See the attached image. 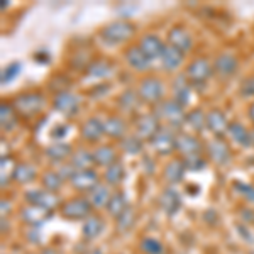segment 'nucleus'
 I'll return each instance as SVG.
<instances>
[{
  "mask_svg": "<svg viewBox=\"0 0 254 254\" xmlns=\"http://www.w3.org/2000/svg\"><path fill=\"white\" fill-rule=\"evenodd\" d=\"M159 205L165 210L166 215H175L176 212L182 207V198H180V193L175 190V188H166L165 191L159 196Z\"/></svg>",
  "mask_w": 254,
  "mask_h": 254,
  "instance_id": "obj_20",
  "label": "nucleus"
},
{
  "mask_svg": "<svg viewBox=\"0 0 254 254\" xmlns=\"http://www.w3.org/2000/svg\"><path fill=\"white\" fill-rule=\"evenodd\" d=\"M81 232H83L85 239H88V241L97 239V237L104 232V220L97 215H90L88 219L83 222V229H81Z\"/></svg>",
  "mask_w": 254,
  "mask_h": 254,
  "instance_id": "obj_27",
  "label": "nucleus"
},
{
  "mask_svg": "<svg viewBox=\"0 0 254 254\" xmlns=\"http://www.w3.org/2000/svg\"><path fill=\"white\" fill-rule=\"evenodd\" d=\"M92 165H95V161H93V153H88V151H85V149L76 151V153L71 156V161H69V166H71L75 171L90 170Z\"/></svg>",
  "mask_w": 254,
  "mask_h": 254,
  "instance_id": "obj_33",
  "label": "nucleus"
},
{
  "mask_svg": "<svg viewBox=\"0 0 254 254\" xmlns=\"http://www.w3.org/2000/svg\"><path fill=\"white\" fill-rule=\"evenodd\" d=\"M163 93H165V87H163L161 80L158 78H144L139 85V97L146 104H161L163 102Z\"/></svg>",
  "mask_w": 254,
  "mask_h": 254,
  "instance_id": "obj_6",
  "label": "nucleus"
},
{
  "mask_svg": "<svg viewBox=\"0 0 254 254\" xmlns=\"http://www.w3.org/2000/svg\"><path fill=\"white\" fill-rule=\"evenodd\" d=\"M93 161L98 166H110L116 163V149L112 146H100L93 151Z\"/></svg>",
  "mask_w": 254,
  "mask_h": 254,
  "instance_id": "obj_32",
  "label": "nucleus"
},
{
  "mask_svg": "<svg viewBox=\"0 0 254 254\" xmlns=\"http://www.w3.org/2000/svg\"><path fill=\"white\" fill-rule=\"evenodd\" d=\"M134 32H136V27L129 20H114L100 31V38L107 44H121L132 38Z\"/></svg>",
  "mask_w": 254,
  "mask_h": 254,
  "instance_id": "obj_1",
  "label": "nucleus"
},
{
  "mask_svg": "<svg viewBox=\"0 0 254 254\" xmlns=\"http://www.w3.org/2000/svg\"><path fill=\"white\" fill-rule=\"evenodd\" d=\"M20 71H22V64H20L19 61H14V63L7 64V66L3 68L2 75H0L2 85H9L10 81H14L20 75Z\"/></svg>",
  "mask_w": 254,
  "mask_h": 254,
  "instance_id": "obj_41",
  "label": "nucleus"
},
{
  "mask_svg": "<svg viewBox=\"0 0 254 254\" xmlns=\"http://www.w3.org/2000/svg\"><path fill=\"white\" fill-rule=\"evenodd\" d=\"M26 200L29 205L43 207L49 212H53L55 208L61 207L60 196L56 193H53V191H48V190H29L26 193Z\"/></svg>",
  "mask_w": 254,
  "mask_h": 254,
  "instance_id": "obj_8",
  "label": "nucleus"
},
{
  "mask_svg": "<svg viewBox=\"0 0 254 254\" xmlns=\"http://www.w3.org/2000/svg\"><path fill=\"white\" fill-rule=\"evenodd\" d=\"M68 132V126L66 124H58L55 129L51 130V137L53 139H63Z\"/></svg>",
  "mask_w": 254,
  "mask_h": 254,
  "instance_id": "obj_48",
  "label": "nucleus"
},
{
  "mask_svg": "<svg viewBox=\"0 0 254 254\" xmlns=\"http://www.w3.org/2000/svg\"><path fill=\"white\" fill-rule=\"evenodd\" d=\"M10 203L9 202H5V200H2V215H5V212H9V207Z\"/></svg>",
  "mask_w": 254,
  "mask_h": 254,
  "instance_id": "obj_49",
  "label": "nucleus"
},
{
  "mask_svg": "<svg viewBox=\"0 0 254 254\" xmlns=\"http://www.w3.org/2000/svg\"><path fill=\"white\" fill-rule=\"evenodd\" d=\"M183 109L185 107H182V105L175 100H163L156 107V117L166 121L168 127H171V129H178V127H182L185 124L187 114Z\"/></svg>",
  "mask_w": 254,
  "mask_h": 254,
  "instance_id": "obj_2",
  "label": "nucleus"
},
{
  "mask_svg": "<svg viewBox=\"0 0 254 254\" xmlns=\"http://www.w3.org/2000/svg\"><path fill=\"white\" fill-rule=\"evenodd\" d=\"M159 121L156 114H144L136 121V136L141 139H151L159 130Z\"/></svg>",
  "mask_w": 254,
  "mask_h": 254,
  "instance_id": "obj_11",
  "label": "nucleus"
},
{
  "mask_svg": "<svg viewBox=\"0 0 254 254\" xmlns=\"http://www.w3.org/2000/svg\"><path fill=\"white\" fill-rule=\"evenodd\" d=\"M121 149L124 151L126 154H130V156H136L142 151V139L137 137L136 134L132 136H124L121 139Z\"/></svg>",
  "mask_w": 254,
  "mask_h": 254,
  "instance_id": "obj_38",
  "label": "nucleus"
},
{
  "mask_svg": "<svg viewBox=\"0 0 254 254\" xmlns=\"http://www.w3.org/2000/svg\"><path fill=\"white\" fill-rule=\"evenodd\" d=\"M141 249L144 251L146 254H163V244L159 243L158 239L154 237H144L141 241Z\"/></svg>",
  "mask_w": 254,
  "mask_h": 254,
  "instance_id": "obj_43",
  "label": "nucleus"
},
{
  "mask_svg": "<svg viewBox=\"0 0 254 254\" xmlns=\"http://www.w3.org/2000/svg\"><path fill=\"white\" fill-rule=\"evenodd\" d=\"M51 214L53 212H49L46 208L38 207V205H27L26 208H22V212H20L24 222L32 225V227H39L41 224H44L46 220H49Z\"/></svg>",
  "mask_w": 254,
  "mask_h": 254,
  "instance_id": "obj_17",
  "label": "nucleus"
},
{
  "mask_svg": "<svg viewBox=\"0 0 254 254\" xmlns=\"http://www.w3.org/2000/svg\"><path fill=\"white\" fill-rule=\"evenodd\" d=\"M237 66H239V63H237V58L234 55H220L217 56L214 63V71L222 78H229L237 71Z\"/></svg>",
  "mask_w": 254,
  "mask_h": 254,
  "instance_id": "obj_19",
  "label": "nucleus"
},
{
  "mask_svg": "<svg viewBox=\"0 0 254 254\" xmlns=\"http://www.w3.org/2000/svg\"><path fill=\"white\" fill-rule=\"evenodd\" d=\"M44 105V98L41 93H34V92H29V93H22V95H17L12 102V107L15 109L17 116H22V117H34L38 116L41 112Z\"/></svg>",
  "mask_w": 254,
  "mask_h": 254,
  "instance_id": "obj_3",
  "label": "nucleus"
},
{
  "mask_svg": "<svg viewBox=\"0 0 254 254\" xmlns=\"http://www.w3.org/2000/svg\"><path fill=\"white\" fill-rule=\"evenodd\" d=\"M176 151L182 154L183 158H190V156H196L202 151V144L200 141L190 134H178L176 136Z\"/></svg>",
  "mask_w": 254,
  "mask_h": 254,
  "instance_id": "obj_13",
  "label": "nucleus"
},
{
  "mask_svg": "<svg viewBox=\"0 0 254 254\" xmlns=\"http://www.w3.org/2000/svg\"><path fill=\"white\" fill-rule=\"evenodd\" d=\"M0 122H2V129L10 132L17 127V112L9 104L0 105Z\"/></svg>",
  "mask_w": 254,
  "mask_h": 254,
  "instance_id": "obj_31",
  "label": "nucleus"
},
{
  "mask_svg": "<svg viewBox=\"0 0 254 254\" xmlns=\"http://www.w3.org/2000/svg\"><path fill=\"white\" fill-rule=\"evenodd\" d=\"M110 196H112V195H110V191H109L107 187L97 185L92 191H90V198L88 200H90V203H92V205L95 207V208H102V207L107 208Z\"/></svg>",
  "mask_w": 254,
  "mask_h": 254,
  "instance_id": "obj_34",
  "label": "nucleus"
},
{
  "mask_svg": "<svg viewBox=\"0 0 254 254\" xmlns=\"http://www.w3.org/2000/svg\"><path fill=\"white\" fill-rule=\"evenodd\" d=\"M2 166H0V173H2V187H5L7 183H9V180L12 178V175H14L15 171V166L14 165V159H12V156H2Z\"/></svg>",
  "mask_w": 254,
  "mask_h": 254,
  "instance_id": "obj_42",
  "label": "nucleus"
},
{
  "mask_svg": "<svg viewBox=\"0 0 254 254\" xmlns=\"http://www.w3.org/2000/svg\"><path fill=\"white\" fill-rule=\"evenodd\" d=\"M110 73H112V64L105 60L93 61L87 68V76H90V78H105Z\"/></svg>",
  "mask_w": 254,
  "mask_h": 254,
  "instance_id": "obj_36",
  "label": "nucleus"
},
{
  "mask_svg": "<svg viewBox=\"0 0 254 254\" xmlns=\"http://www.w3.org/2000/svg\"><path fill=\"white\" fill-rule=\"evenodd\" d=\"M249 117H251V121L254 122V104L251 105V109H249Z\"/></svg>",
  "mask_w": 254,
  "mask_h": 254,
  "instance_id": "obj_50",
  "label": "nucleus"
},
{
  "mask_svg": "<svg viewBox=\"0 0 254 254\" xmlns=\"http://www.w3.org/2000/svg\"><path fill=\"white\" fill-rule=\"evenodd\" d=\"M185 124L190 127L193 132H202V130L207 127V116L200 109L191 110V112L187 114Z\"/></svg>",
  "mask_w": 254,
  "mask_h": 254,
  "instance_id": "obj_35",
  "label": "nucleus"
},
{
  "mask_svg": "<svg viewBox=\"0 0 254 254\" xmlns=\"http://www.w3.org/2000/svg\"><path fill=\"white\" fill-rule=\"evenodd\" d=\"M149 142L158 154H161V156H168V154H171L173 151H176L175 129H171V127H168V126H161L158 132L149 139Z\"/></svg>",
  "mask_w": 254,
  "mask_h": 254,
  "instance_id": "obj_4",
  "label": "nucleus"
},
{
  "mask_svg": "<svg viewBox=\"0 0 254 254\" xmlns=\"http://www.w3.org/2000/svg\"><path fill=\"white\" fill-rule=\"evenodd\" d=\"M41 182H43L44 190L56 193V191L61 188V185H63V176L60 173H56V171H46V173L43 175V180H41Z\"/></svg>",
  "mask_w": 254,
  "mask_h": 254,
  "instance_id": "obj_40",
  "label": "nucleus"
},
{
  "mask_svg": "<svg viewBox=\"0 0 254 254\" xmlns=\"http://www.w3.org/2000/svg\"><path fill=\"white\" fill-rule=\"evenodd\" d=\"M104 130L109 137L112 139H122L126 132V122L119 116H109L104 121Z\"/></svg>",
  "mask_w": 254,
  "mask_h": 254,
  "instance_id": "obj_25",
  "label": "nucleus"
},
{
  "mask_svg": "<svg viewBox=\"0 0 254 254\" xmlns=\"http://www.w3.org/2000/svg\"><path fill=\"white\" fill-rule=\"evenodd\" d=\"M134 222H136V214H134V210L130 207L117 219V225L121 231H129V229L134 225Z\"/></svg>",
  "mask_w": 254,
  "mask_h": 254,
  "instance_id": "obj_45",
  "label": "nucleus"
},
{
  "mask_svg": "<svg viewBox=\"0 0 254 254\" xmlns=\"http://www.w3.org/2000/svg\"><path fill=\"white\" fill-rule=\"evenodd\" d=\"M232 187H234L236 193L243 196L246 202L254 203V187L253 185H248V183H243V182H236Z\"/></svg>",
  "mask_w": 254,
  "mask_h": 254,
  "instance_id": "obj_44",
  "label": "nucleus"
},
{
  "mask_svg": "<svg viewBox=\"0 0 254 254\" xmlns=\"http://www.w3.org/2000/svg\"><path fill=\"white\" fill-rule=\"evenodd\" d=\"M87 254H102V251H98V249H93V251H88Z\"/></svg>",
  "mask_w": 254,
  "mask_h": 254,
  "instance_id": "obj_52",
  "label": "nucleus"
},
{
  "mask_svg": "<svg viewBox=\"0 0 254 254\" xmlns=\"http://www.w3.org/2000/svg\"><path fill=\"white\" fill-rule=\"evenodd\" d=\"M129 208V202H127L126 195L122 191H116L109 200V205H107V212L114 219H119L124 212Z\"/></svg>",
  "mask_w": 254,
  "mask_h": 254,
  "instance_id": "obj_28",
  "label": "nucleus"
},
{
  "mask_svg": "<svg viewBox=\"0 0 254 254\" xmlns=\"http://www.w3.org/2000/svg\"><path fill=\"white\" fill-rule=\"evenodd\" d=\"M126 178V168L122 165L121 161H116L114 165H110L107 170H105V182L109 183V185H119V183H122Z\"/></svg>",
  "mask_w": 254,
  "mask_h": 254,
  "instance_id": "obj_37",
  "label": "nucleus"
},
{
  "mask_svg": "<svg viewBox=\"0 0 254 254\" xmlns=\"http://www.w3.org/2000/svg\"><path fill=\"white\" fill-rule=\"evenodd\" d=\"M80 134L85 141L88 142H97L102 137V134H105L104 130V121H100L98 117H90L81 124Z\"/></svg>",
  "mask_w": 254,
  "mask_h": 254,
  "instance_id": "obj_16",
  "label": "nucleus"
},
{
  "mask_svg": "<svg viewBox=\"0 0 254 254\" xmlns=\"http://www.w3.org/2000/svg\"><path fill=\"white\" fill-rule=\"evenodd\" d=\"M53 109L60 112L61 116H75L80 109V97L71 92H58V95L53 100Z\"/></svg>",
  "mask_w": 254,
  "mask_h": 254,
  "instance_id": "obj_7",
  "label": "nucleus"
},
{
  "mask_svg": "<svg viewBox=\"0 0 254 254\" xmlns=\"http://www.w3.org/2000/svg\"><path fill=\"white\" fill-rule=\"evenodd\" d=\"M207 153L212 161L219 166L229 165V161H231V149H229V146L225 144L222 139H214V141L208 142Z\"/></svg>",
  "mask_w": 254,
  "mask_h": 254,
  "instance_id": "obj_12",
  "label": "nucleus"
},
{
  "mask_svg": "<svg viewBox=\"0 0 254 254\" xmlns=\"http://www.w3.org/2000/svg\"><path fill=\"white\" fill-rule=\"evenodd\" d=\"M249 136H251V146H254V130L249 132Z\"/></svg>",
  "mask_w": 254,
  "mask_h": 254,
  "instance_id": "obj_51",
  "label": "nucleus"
},
{
  "mask_svg": "<svg viewBox=\"0 0 254 254\" xmlns=\"http://www.w3.org/2000/svg\"><path fill=\"white\" fill-rule=\"evenodd\" d=\"M229 122L225 114H222L220 110H210L207 114V129H210L215 136H224L229 130Z\"/></svg>",
  "mask_w": 254,
  "mask_h": 254,
  "instance_id": "obj_21",
  "label": "nucleus"
},
{
  "mask_svg": "<svg viewBox=\"0 0 254 254\" xmlns=\"http://www.w3.org/2000/svg\"><path fill=\"white\" fill-rule=\"evenodd\" d=\"M5 7H9V2H7V0H3V2H2V9H5Z\"/></svg>",
  "mask_w": 254,
  "mask_h": 254,
  "instance_id": "obj_53",
  "label": "nucleus"
},
{
  "mask_svg": "<svg viewBox=\"0 0 254 254\" xmlns=\"http://www.w3.org/2000/svg\"><path fill=\"white\" fill-rule=\"evenodd\" d=\"M168 43H170V46L180 49L182 53L190 51L191 46H193V39H191L190 32L185 27H173L168 32Z\"/></svg>",
  "mask_w": 254,
  "mask_h": 254,
  "instance_id": "obj_15",
  "label": "nucleus"
},
{
  "mask_svg": "<svg viewBox=\"0 0 254 254\" xmlns=\"http://www.w3.org/2000/svg\"><path fill=\"white\" fill-rule=\"evenodd\" d=\"M126 61L132 69L136 71H147L151 66V60L142 53V49L139 46H132L126 51Z\"/></svg>",
  "mask_w": 254,
  "mask_h": 254,
  "instance_id": "obj_18",
  "label": "nucleus"
},
{
  "mask_svg": "<svg viewBox=\"0 0 254 254\" xmlns=\"http://www.w3.org/2000/svg\"><path fill=\"white\" fill-rule=\"evenodd\" d=\"M241 95L243 97H253L254 95V78L246 80L241 87Z\"/></svg>",
  "mask_w": 254,
  "mask_h": 254,
  "instance_id": "obj_47",
  "label": "nucleus"
},
{
  "mask_svg": "<svg viewBox=\"0 0 254 254\" xmlns=\"http://www.w3.org/2000/svg\"><path fill=\"white\" fill-rule=\"evenodd\" d=\"M92 207L93 205L90 203L88 198L78 196V198H71L61 205V215L68 220H87L92 214Z\"/></svg>",
  "mask_w": 254,
  "mask_h": 254,
  "instance_id": "obj_5",
  "label": "nucleus"
},
{
  "mask_svg": "<svg viewBox=\"0 0 254 254\" xmlns=\"http://www.w3.org/2000/svg\"><path fill=\"white\" fill-rule=\"evenodd\" d=\"M229 137L239 146H251V136H249V130L246 129L243 124L239 122H232L229 126V130H227Z\"/></svg>",
  "mask_w": 254,
  "mask_h": 254,
  "instance_id": "obj_30",
  "label": "nucleus"
},
{
  "mask_svg": "<svg viewBox=\"0 0 254 254\" xmlns=\"http://www.w3.org/2000/svg\"><path fill=\"white\" fill-rule=\"evenodd\" d=\"M183 55H185V53H182L180 49L168 44V46H165V51H163V56L159 61H161L163 68H165L166 71H175V69H178L182 66Z\"/></svg>",
  "mask_w": 254,
  "mask_h": 254,
  "instance_id": "obj_22",
  "label": "nucleus"
},
{
  "mask_svg": "<svg viewBox=\"0 0 254 254\" xmlns=\"http://www.w3.org/2000/svg\"><path fill=\"white\" fill-rule=\"evenodd\" d=\"M183 175H185V165H183V159H173L165 166L163 170V176L168 183L171 185H176L183 180Z\"/></svg>",
  "mask_w": 254,
  "mask_h": 254,
  "instance_id": "obj_24",
  "label": "nucleus"
},
{
  "mask_svg": "<svg viewBox=\"0 0 254 254\" xmlns=\"http://www.w3.org/2000/svg\"><path fill=\"white\" fill-rule=\"evenodd\" d=\"M173 95L175 102H178L182 107H187L188 102H190V95H191V85L188 83V78L183 75H180L178 78L175 80L173 83Z\"/></svg>",
  "mask_w": 254,
  "mask_h": 254,
  "instance_id": "obj_23",
  "label": "nucleus"
},
{
  "mask_svg": "<svg viewBox=\"0 0 254 254\" xmlns=\"http://www.w3.org/2000/svg\"><path fill=\"white\" fill-rule=\"evenodd\" d=\"M139 100H141L139 93L132 92V90H126V92L119 97V107L124 110V112H132V110L137 107Z\"/></svg>",
  "mask_w": 254,
  "mask_h": 254,
  "instance_id": "obj_39",
  "label": "nucleus"
},
{
  "mask_svg": "<svg viewBox=\"0 0 254 254\" xmlns=\"http://www.w3.org/2000/svg\"><path fill=\"white\" fill-rule=\"evenodd\" d=\"M36 176H38V171H36L34 166L27 165V163H20V165L15 166V171L12 175V180L19 185H27V183L34 182Z\"/></svg>",
  "mask_w": 254,
  "mask_h": 254,
  "instance_id": "obj_26",
  "label": "nucleus"
},
{
  "mask_svg": "<svg viewBox=\"0 0 254 254\" xmlns=\"http://www.w3.org/2000/svg\"><path fill=\"white\" fill-rule=\"evenodd\" d=\"M46 156L53 161H64V159L73 156L71 146L66 142H55V144L46 147Z\"/></svg>",
  "mask_w": 254,
  "mask_h": 254,
  "instance_id": "obj_29",
  "label": "nucleus"
},
{
  "mask_svg": "<svg viewBox=\"0 0 254 254\" xmlns=\"http://www.w3.org/2000/svg\"><path fill=\"white\" fill-rule=\"evenodd\" d=\"M139 48L142 49V53L149 58L151 61L154 60H161L163 51H165V44L161 43V39L154 34H146L142 36L141 43H139Z\"/></svg>",
  "mask_w": 254,
  "mask_h": 254,
  "instance_id": "obj_14",
  "label": "nucleus"
},
{
  "mask_svg": "<svg viewBox=\"0 0 254 254\" xmlns=\"http://www.w3.org/2000/svg\"><path fill=\"white\" fill-rule=\"evenodd\" d=\"M69 183L80 191H92L98 185V175L90 168V170H78L73 171L69 176Z\"/></svg>",
  "mask_w": 254,
  "mask_h": 254,
  "instance_id": "obj_10",
  "label": "nucleus"
},
{
  "mask_svg": "<svg viewBox=\"0 0 254 254\" xmlns=\"http://www.w3.org/2000/svg\"><path fill=\"white\" fill-rule=\"evenodd\" d=\"M212 69L214 68L210 66V63H208L205 58H196L187 66L185 76L188 78V81H191L193 85L205 83L208 80V76L212 75Z\"/></svg>",
  "mask_w": 254,
  "mask_h": 254,
  "instance_id": "obj_9",
  "label": "nucleus"
},
{
  "mask_svg": "<svg viewBox=\"0 0 254 254\" xmlns=\"http://www.w3.org/2000/svg\"><path fill=\"white\" fill-rule=\"evenodd\" d=\"M183 165H185V170H190V171H202L203 168L207 166V163H205V159L200 156V154H196V156L183 158Z\"/></svg>",
  "mask_w": 254,
  "mask_h": 254,
  "instance_id": "obj_46",
  "label": "nucleus"
}]
</instances>
